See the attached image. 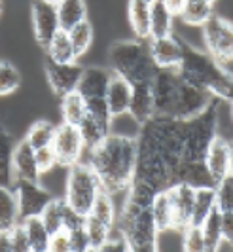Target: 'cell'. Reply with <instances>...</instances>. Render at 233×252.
<instances>
[{"label":"cell","mask_w":233,"mask_h":252,"mask_svg":"<svg viewBox=\"0 0 233 252\" xmlns=\"http://www.w3.org/2000/svg\"><path fill=\"white\" fill-rule=\"evenodd\" d=\"M173 19L175 13L163 4V0H154L150 4V38L173 34Z\"/></svg>","instance_id":"cb8c5ba5"},{"label":"cell","mask_w":233,"mask_h":252,"mask_svg":"<svg viewBox=\"0 0 233 252\" xmlns=\"http://www.w3.org/2000/svg\"><path fill=\"white\" fill-rule=\"evenodd\" d=\"M68 177H66L65 201L70 209H74L78 215L87 216L93 209V203L97 195L101 193V180L95 175L89 163L78 161L72 167H68Z\"/></svg>","instance_id":"8992f818"},{"label":"cell","mask_w":233,"mask_h":252,"mask_svg":"<svg viewBox=\"0 0 233 252\" xmlns=\"http://www.w3.org/2000/svg\"><path fill=\"white\" fill-rule=\"evenodd\" d=\"M152 215H154L155 226L159 233H167L176 229L175 227V213H173V205H171V197H169V189L157 191L152 201Z\"/></svg>","instance_id":"603a6c76"},{"label":"cell","mask_w":233,"mask_h":252,"mask_svg":"<svg viewBox=\"0 0 233 252\" xmlns=\"http://www.w3.org/2000/svg\"><path fill=\"white\" fill-rule=\"evenodd\" d=\"M65 207L66 201L65 199H55L44 209V213L40 215L42 222L46 224V227L50 229V233H55L59 229H63V216H65Z\"/></svg>","instance_id":"8d00e7d4"},{"label":"cell","mask_w":233,"mask_h":252,"mask_svg":"<svg viewBox=\"0 0 233 252\" xmlns=\"http://www.w3.org/2000/svg\"><path fill=\"white\" fill-rule=\"evenodd\" d=\"M199 227H201V233H203V239H205V252L218 251V245H220L222 239H224V235H222L220 211L214 209Z\"/></svg>","instance_id":"1f68e13d"},{"label":"cell","mask_w":233,"mask_h":252,"mask_svg":"<svg viewBox=\"0 0 233 252\" xmlns=\"http://www.w3.org/2000/svg\"><path fill=\"white\" fill-rule=\"evenodd\" d=\"M15 139L13 135L0 126V186H13V152H15Z\"/></svg>","instance_id":"ffe728a7"},{"label":"cell","mask_w":233,"mask_h":252,"mask_svg":"<svg viewBox=\"0 0 233 252\" xmlns=\"http://www.w3.org/2000/svg\"><path fill=\"white\" fill-rule=\"evenodd\" d=\"M178 15L186 25L203 27L214 15V12L208 0H184Z\"/></svg>","instance_id":"4316f807"},{"label":"cell","mask_w":233,"mask_h":252,"mask_svg":"<svg viewBox=\"0 0 233 252\" xmlns=\"http://www.w3.org/2000/svg\"><path fill=\"white\" fill-rule=\"evenodd\" d=\"M169 197H171L173 213H175V227H176V231H182L192 222L195 186L188 184V182H176L169 188Z\"/></svg>","instance_id":"5bb4252c"},{"label":"cell","mask_w":233,"mask_h":252,"mask_svg":"<svg viewBox=\"0 0 233 252\" xmlns=\"http://www.w3.org/2000/svg\"><path fill=\"white\" fill-rule=\"evenodd\" d=\"M21 222L19 203L13 186H0V231H10Z\"/></svg>","instance_id":"44dd1931"},{"label":"cell","mask_w":233,"mask_h":252,"mask_svg":"<svg viewBox=\"0 0 233 252\" xmlns=\"http://www.w3.org/2000/svg\"><path fill=\"white\" fill-rule=\"evenodd\" d=\"M101 251H104V252H131V247H129L127 237H125L117 227H114V229L110 231L108 239L104 241V245Z\"/></svg>","instance_id":"60d3db41"},{"label":"cell","mask_w":233,"mask_h":252,"mask_svg":"<svg viewBox=\"0 0 233 252\" xmlns=\"http://www.w3.org/2000/svg\"><path fill=\"white\" fill-rule=\"evenodd\" d=\"M182 42L180 38L173 36H159L150 38L148 40V50L157 64V68H169V70H176L182 61Z\"/></svg>","instance_id":"4fadbf2b"},{"label":"cell","mask_w":233,"mask_h":252,"mask_svg":"<svg viewBox=\"0 0 233 252\" xmlns=\"http://www.w3.org/2000/svg\"><path fill=\"white\" fill-rule=\"evenodd\" d=\"M182 126H184L182 165H205L208 148L212 140L218 137V99H214L203 114L188 122H182Z\"/></svg>","instance_id":"5b68a950"},{"label":"cell","mask_w":233,"mask_h":252,"mask_svg":"<svg viewBox=\"0 0 233 252\" xmlns=\"http://www.w3.org/2000/svg\"><path fill=\"white\" fill-rule=\"evenodd\" d=\"M25 226L27 237H29V245H30V252H46L50 247V229L42 222L40 216H29L25 220H21Z\"/></svg>","instance_id":"f546056e"},{"label":"cell","mask_w":233,"mask_h":252,"mask_svg":"<svg viewBox=\"0 0 233 252\" xmlns=\"http://www.w3.org/2000/svg\"><path fill=\"white\" fill-rule=\"evenodd\" d=\"M84 227H86L87 237H89L91 251H101L104 241L108 239V235H110L112 229L106 226V224H103L97 216H93V215H87L84 218Z\"/></svg>","instance_id":"e575fe53"},{"label":"cell","mask_w":233,"mask_h":252,"mask_svg":"<svg viewBox=\"0 0 233 252\" xmlns=\"http://www.w3.org/2000/svg\"><path fill=\"white\" fill-rule=\"evenodd\" d=\"M68 34H70V40H72L74 51H76V55L80 57V55H84L91 48V42H93V25L89 23V19H86V21H82V23L72 27L68 31Z\"/></svg>","instance_id":"d590c367"},{"label":"cell","mask_w":233,"mask_h":252,"mask_svg":"<svg viewBox=\"0 0 233 252\" xmlns=\"http://www.w3.org/2000/svg\"><path fill=\"white\" fill-rule=\"evenodd\" d=\"M87 112V104H86V99L78 93V91H72V93H66L61 97V116H63V122L65 124H70V126H80V122L84 120V116Z\"/></svg>","instance_id":"4dcf8cb0"},{"label":"cell","mask_w":233,"mask_h":252,"mask_svg":"<svg viewBox=\"0 0 233 252\" xmlns=\"http://www.w3.org/2000/svg\"><path fill=\"white\" fill-rule=\"evenodd\" d=\"M182 61L176 72L190 86L208 91L218 101H233V72L226 70L208 51L182 42Z\"/></svg>","instance_id":"7a4b0ae2"},{"label":"cell","mask_w":233,"mask_h":252,"mask_svg":"<svg viewBox=\"0 0 233 252\" xmlns=\"http://www.w3.org/2000/svg\"><path fill=\"white\" fill-rule=\"evenodd\" d=\"M110 78H112V70H106L103 66H87L82 72L76 91L86 101L104 97Z\"/></svg>","instance_id":"2e32d148"},{"label":"cell","mask_w":233,"mask_h":252,"mask_svg":"<svg viewBox=\"0 0 233 252\" xmlns=\"http://www.w3.org/2000/svg\"><path fill=\"white\" fill-rule=\"evenodd\" d=\"M214 99L216 97H212L208 91L190 86L188 82H184L178 76L173 102H171V110H169V118L178 120V122H188V120L205 112Z\"/></svg>","instance_id":"52a82bcc"},{"label":"cell","mask_w":233,"mask_h":252,"mask_svg":"<svg viewBox=\"0 0 233 252\" xmlns=\"http://www.w3.org/2000/svg\"><path fill=\"white\" fill-rule=\"evenodd\" d=\"M13 177H15V180H34V182H38L42 177L38 163H36V150L27 140H21L15 144Z\"/></svg>","instance_id":"ac0fdd59"},{"label":"cell","mask_w":233,"mask_h":252,"mask_svg":"<svg viewBox=\"0 0 233 252\" xmlns=\"http://www.w3.org/2000/svg\"><path fill=\"white\" fill-rule=\"evenodd\" d=\"M222 235L226 241H233V213H220Z\"/></svg>","instance_id":"bcb514c9"},{"label":"cell","mask_w":233,"mask_h":252,"mask_svg":"<svg viewBox=\"0 0 233 252\" xmlns=\"http://www.w3.org/2000/svg\"><path fill=\"white\" fill-rule=\"evenodd\" d=\"M36 163H38V169L42 175L50 173L55 165H59L57 156H55V152H53L52 146H46V148L36 150Z\"/></svg>","instance_id":"ee69618b"},{"label":"cell","mask_w":233,"mask_h":252,"mask_svg":"<svg viewBox=\"0 0 233 252\" xmlns=\"http://www.w3.org/2000/svg\"><path fill=\"white\" fill-rule=\"evenodd\" d=\"M0 10H2V2H0Z\"/></svg>","instance_id":"11a10c76"},{"label":"cell","mask_w":233,"mask_h":252,"mask_svg":"<svg viewBox=\"0 0 233 252\" xmlns=\"http://www.w3.org/2000/svg\"><path fill=\"white\" fill-rule=\"evenodd\" d=\"M232 118H233V101H232Z\"/></svg>","instance_id":"f907efd6"},{"label":"cell","mask_w":233,"mask_h":252,"mask_svg":"<svg viewBox=\"0 0 233 252\" xmlns=\"http://www.w3.org/2000/svg\"><path fill=\"white\" fill-rule=\"evenodd\" d=\"M205 167H207L210 178L214 180V184L230 177V142L222 139L220 135L212 140V144L208 148Z\"/></svg>","instance_id":"d6986e66"},{"label":"cell","mask_w":233,"mask_h":252,"mask_svg":"<svg viewBox=\"0 0 233 252\" xmlns=\"http://www.w3.org/2000/svg\"><path fill=\"white\" fill-rule=\"evenodd\" d=\"M89 215L97 216L103 224L114 229L116 227V220H117V211H116V205H114V195L108 193L101 189V193L97 195V199L93 203V209H91Z\"/></svg>","instance_id":"d6a6232c"},{"label":"cell","mask_w":233,"mask_h":252,"mask_svg":"<svg viewBox=\"0 0 233 252\" xmlns=\"http://www.w3.org/2000/svg\"><path fill=\"white\" fill-rule=\"evenodd\" d=\"M230 177H233V142H230Z\"/></svg>","instance_id":"681fc988"},{"label":"cell","mask_w":233,"mask_h":252,"mask_svg":"<svg viewBox=\"0 0 233 252\" xmlns=\"http://www.w3.org/2000/svg\"><path fill=\"white\" fill-rule=\"evenodd\" d=\"M116 227L127 237L131 252L157 251L159 231L152 215V205L137 201L127 195L123 209L117 213Z\"/></svg>","instance_id":"3957f363"},{"label":"cell","mask_w":233,"mask_h":252,"mask_svg":"<svg viewBox=\"0 0 233 252\" xmlns=\"http://www.w3.org/2000/svg\"><path fill=\"white\" fill-rule=\"evenodd\" d=\"M129 23L139 40H150V4L146 0H129Z\"/></svg>","instance_id":"484cf974"},{"label":"cell","mask_w":233,"mask_h":252,"mask_svg":"<svg viewBox=\"0 0 233 252\" xmlns=\"http://www.w3.org/2000/svg\"><path fill=\"white\" fill-rule=\"evenodd\" d=\"M48 251H52V252H70V233H68L66 229H59V231L52 233Z\"/></svg>","instance_id":"f6af8a7d"},{"label":"cell","mask_w":233,"mask_h":252,"mask_svg":"<svg viewBox=\"0 0 233 252\" xmlns=\"http://www.w3.org/2000/svg\"><path fill=\"white\" fill-rule=\"evenodd\" d=\"M216 209L220 213H233V177H226L214 186Z\"/></svg>","instance_id":"f35d334b"},{"label":"cell","mask_w":233,"mask_h":252,"mask_svg":"<svg viewBox=\"0 0 233 252\" xmlns=\"http://www.w3.org/2000/svg\"><path fill=\"white\" fill-rule=\"evenodd\" d=\"M110 64L112 72L123 76L133 86L141 82H152L159 70L150 55L148 40L139 38L131 42H116L110 48Z\"/></svg>","instance_id":"277c9868"},{"label":"cell","mask_w":233,"mask_h":252,"mask_svg":"<svg viewBox=\"0 0 233 252\" xmlns=\"http://www.w3.org/2000/svg\"><path fill=\"white\" fill-rule=\"evenodd\" d=\"M46 57L52 59V61H57V63H72V61H76L78 55L76 51H74V46H72L68 31L59 29L55 32V36L46 46Z\"/></svg>","instance_id":"7402d4cb"},{"label":"cell","mask_w":233,"mask_h":252,"mask_svg":"<svg viewBox=\"0 0 233 252\" xmlns=\"http://www.w3.org/2000/svg\"><path fill=\"white\" fill-rule=\"evenodd\" d=\"M182 247L188 252H205V239L199 226H186L182 229Z\"/></svg>","instance_id":"ab89813d"},{"label":"cell","mask_w":233,"mask_h":252,"mask_svg":"<svg viewBox=\"0 0 233 252\" xmlns=\"http://www.w3.org/2000/svg\"><path fill=\"white\" fill-rule=\"evenodd\" d=\"M131 95H133V84L127 82L123 76L112 72V78H110L106 93H104V101L108 104L112 118L129 114Z\"/></svg>","instance_id":"9a60e30c"},{"label":"cell","mask_w":233,"mask_h":252,"mask_svg":"<svg viewBox=\"0 0 233 252\" xmlns=\"http://www.w3.org/2000/svg\"><path fill=\"white\" fill-rule=\"evenodd\" d=\"M21 84V74L12 63L0 61V97L10 95Z\"/></svg>","instance_id":"74e56055"},{"label":"cell","mask_w":233,"mask_h":252,"mask_svg":"<svg viewBox=\"0 0 233 252\" xmlns=\"http://www.w3.org/2000/svg\"><path fill=\"white\" fill-rule=\"evenodd\" d=\"M110 126H112V124L103 122V120H99L97 116L86 112L84 120H82L80 126H78L80 133H82V139H84L86 148H87V150L95 148V146H97V144L110 133Z\"/></svg>","instance_id":"d4e9b609"},{"label":"cell","mask_w":233,"mask_h":252,"mask_svg":"<svg viewBox=\"0 0 233 252\" xmlns=\"http://www.w3.org/2000/svg\"><path fill=\"white\" fill-rule=\"evenodd\" d=\"M0 252H12L10 231H0Z\"/></svg>","instance_id":"7dc6e473"},{"label":"cell","mask_w":233,"mask_h":252,"mask_svg":"<svg viewBox=\"0 0 233 252\" xmlns=\"http://www.w3.org/2000/svg\"><path fill=\"white\" fill-rule=\"evenodd\" d=\"M30 12H32L34 38H36V42L42 48H46L50 44V40L55 36V32L61 29L57 4L50 2V0H34Z\"/></svg>","instance_id":"8fae6325"},{"label":"cell","mask_w":233,"mask_h":252,"mask_svg":"<svg viewBox=\"0 0 233 252\" xmlns=\"http://www.w3.org/2000/svg\"><path fill=\"white\" fill-rule=\"evenodd\" d=\"M208 2H210V4H214V2H216V0H208Z\"/></svg>","instance_id":"816d5d0a"},{"label":"cell","mask_w":233,"mask_h":252,"mask_svg":"<svg viewBox=\"0 0 233 252\" xmlns=\"http://www.w3.org/2000/svg\"><path fill=\"white\" fill-rule=\"evenodd\" d=\"M70 233V252H87L91 251V243L86 227L80 226L68 231Z\"/></svg>","instance_id":"7bdbcfd3"},{"label":"cell","mask_w":233,"mask_h":252,"mask_svg":"<svg viewBox=\"0 0 233 252\" xmlns=\"http://www.w3.org/2000/svg\"><path fill=\"white\" fill-rule=\"evenodd\" d=\"M52 148L57 156L59 165L72 167L74 163L82 161V154L86 150V144L82 139V133L76 126L70 124H61L55 127V135H53Z\"/></svg>","instance_id":"9c48e42d"},{"label":"cell","mask_w":233,"mask_h":252,"mask_svg":"<svg viewBox=\"0 0 233 252\" xmlns=\"http://www.w3.org/2000/svg\"><path fill=\"white\" fill-rule=\"evenodd\" d=\"M139 142L137 137L108 133L95 148L89 150L91 169L101 180L104 191L116 195L127 193L137 171Z\"/></svg>","instance_id":"6da1fadb"},{"label":"cell","mask_w":233,"mask_h":252,"mask_svg":"<svg viewBox=\"0 0 233 252\" xmlns=\"http://www.w3.org/2000/svg\"><path fill=\"white\" fill-rule=\"evenodd\" d=\"M146 2H148V4H152V2H154V0H146Z\"/></svg>","instance_id":"f5cc1de1"},{"label":"cell","mask_w":233,"mask_h":252,"mask_svg":"<svg viewBox=\"0 0 233 252\" xmlns=\"http://www.w3.org/2000/svg\"><path fill=\"white\" fill-rule=\"evenodd\" d=\"M163 4H165V6H167L169 10L175 13V15H178L182 4H184V0H163Z\"/></svg>","instance_id":"c3c4849f"},{"label":"cell","mask_w":233,"mask_h":252,"mask_svg":"<svg viewBox=\"0 0 233 252\" xmlns=\"http://www.w3.org/2000/svg\"><path fill=\"white\" fill-rule=\"evenodd\" d=\"M53 135H55V126L48 120H40L34 126L29 129L25 140L34 148V150H40V148H46V146H52L53 142Z\"/></svg>","instance_id":"836d02e7"},{"label":"cell","mask_w":233,"mask_h":252,"mask_svg":"<svg viewBox=\"0 0 233 252\" xmlns=\"http://www.w3.org/2000/svg\"><path fill=\"white\" fill-rule=\"evenodd\" d=\"M44 70H46V78L52 86L53 93L63 97L66 93H72L76 91L78 82L82 78L84 72V66H80L76 61L72 63H57L46 57L44 61Z\"/></svg>","instance_id":"7c38bea8"},{"label":"cell","mask_w":233,"mask_h":252,"mask_svg":"<svg viewBox=\"0 0 233 252\" xmlns=\"http://www.w3.org/2000/svg\"><path fill=\"white\" fill-rule=\"evenodd\" d=\"M203 29L207 51L220 64L233 63V23L220 15H212Z\"/></svg>","instance_id":"ba28073f"},{"label":"cell","mask_w":233,"mask_h":252,"mask_svg":"<svg viewBox=\"0 0 233 252\" xmlns=\"http://www.w3.org/2000/svg\"><path fill=\"white\" fill-rule=\"evenodd\" d=\"M214 209H216L214 186H201V188H195L194 213H192V222H190V226H201V224L205 222V218H207Z\"/></svg>","instance_id":"f1b7e54d"},{"label":"cell","mask_w":233,"mask_h":252,"mask_svg":"<svg viewBox=\"0 0 233 252\" xmlns=\"http://www.w3.org/2000/svg\"><path fill=\"white\" fill-rule=\"evenodd\" d=\"M131 118L137 124H146L155 116V104H154V89L152 82H141L133 86V95H131V106H129Z\"/></svg>","instance_id":"e0dca14e"},{"label":"cell","mask_w":233,"mask_h":252,"mask_svg":"<svg viewBox=\"0 0 233 252\" xmlns=\"http://www.w3.org/2000/svg\"><path fill=\"white\" fill-rule=\"evenodd\" d=\"M10 239H12V252H30V245H29L23 222H19L17 226L10 229Z\"/></svg>","instance_id":"b9f144b4"},{"label":"cell","mask_w":233,"mask_h":252,"mask_svg":"<svg viewBox=\"0 0 233 252\" xmlns=\"http://www.w3.org/2000/svg\"><path fill=\"white\" fill-rule=\"evenodd\" d=\"M57 13H59L61 29L70 31L74 25L87 19L86 0H59L57 2Z\"/></svg>","instance_id":"83f0119b"},{"label":"cell","mask_w":233,"mask_h":252,"mask_svg":"<svg viewBox=\"0 0 233 252\" xmlns=\"http://www.w3.org/2000/svg\"><path fill=\"white\" fill-rule=\"evenodd\" d=\"M50 2H55V4H57V2H59V0H50Z\"/></svg>","instance_id":"db71d44e"},{"label":"cell","mask_w":233,"mask_h":252,"mask_svg":"<svg viewBox=\"0 0 233 252\" xmlns=\"http://www.w3.org/2000/svg\"><path fill=\"white\" fill-rule=\"evenodd\" d=\"M13 189L17 195L19 203V213L21 220H25L29 216H40L44 213V209L53 201V195L46 188L40 186V180H15Z\"/></svg>","instance_id":"30bf717a"}]
</instances>
